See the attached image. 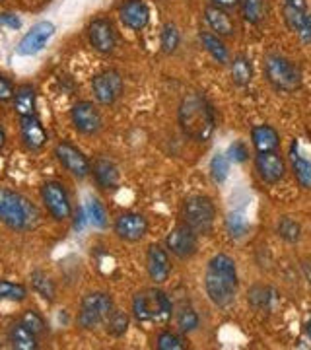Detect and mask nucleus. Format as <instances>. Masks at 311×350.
<instances>
[{
  "label": "nucleus",
  "mask_w": 311,
  "mask_h": 350,
  "mask_svg": "<svg viewBox=\"0 0 311 350\" xmlns=\"http://www.w3.org/2000/svg\"><path fill=\"white\" fill-rule=\"evenodd\" d=\"M92 92L94 98L101 105H111L121 98L123 94V76L115 68H107L92 80Z\"/></svg>",
  "instance_id": "9"
},
{
  "label": "nucleus",
  "mask_w": 311,
  "mask_h": 350,
  "mask_svg": "<svg viewBox=\"0 0 311 350\" xmlns=\"http://www.w3.org/2000/svg\"><path fill=\"white\" fill-rule=\"evenodd\" d=\"M0 222L14 232L33 230L39 222L38 206L22 193L0 189Z\"/></svg>",
  "instance_id": "3"
},
{
  "label": "nucleus",
  "mask_w": 311,
  "mask_h": 350,
  "mask_svg": "<svg viewBox=\"0 0 311 350\" xmlns=\"http://www.w3.org/2000/svg\"><path fill=\"white\" fill-rule=\"evenodd\" d=\"M70 119H72V125L80 133V135H86V137H94L98 135L103 126V119H101L100 109L92 103V101H78L75 103L72 111H70Z\"/></svg>",
  "instance_id": "12"
},
{
  "label": "nucleus",
  "mask_w": 311,
  "mask_h": 350,
  "mask_svg": "<svg viewBox=\"0 0 311 350\" xmlns=\"http://www.w3.org/2000/svg\"><path fill=\"white\" fill-rule=\"evenodd\" d=\"M255 170L265 183L274 185L284 179L286 175V162L276 150L273 152H257L255 156Z\"/></svg>",
  "instance_id": "15"
},
{
  "label": "nucleus",
  "mask_w": 311,
  "mask_h": 350,
  "mask_svg": "<svg viewBox=\"0 0 311 350\" xmlns=\"http://www.w3.org/2000/svg\"><path fill=\"white\" fill-rule=\"evenodd\" d=\"M129 323H131V319H129L126 313L121 312V310H113L111 315L105 321V331L111 337H123L124 333L129 331Z\"/></svg>",
  "instance_id": "33"
},
{
  "label": "nucleus",
  "mask_w": 311,
  "mask_h": 350,
  "mask_svg": "<svg viewBox=\"0 0 311 350\" xmlns=\"http://www.w3.org/2000/svg\"><path fill=\"white\" fill-rule=\"evenodd\" d=\"M226 230H228L230 238L241 239L249 232L247 218L241 213H230L226 216Z\"/></svg>",
  "instance_id": "35"
},
{
  "label": "nucleus",
  "mask_w": 311,
  "mask_h": 350,
  "mask_svg": "<svg viewBox=\"0 0 311 350\" xmlns=\"http://www.w3.org/2000/svg\"><path fill=\"white\" fill-rule=\"evenodd\" d=\"M290 165H292V174L298 179L299 185L303 189H311V160L299 154L296 142L290 148Z\"/></svg>",
  "instance_id": "26"
},
{
  "label": "nucleus",
  "mask_w": 311,
  "mask_h": 350,
  "mask_svg": "<svg viewBox=\"0 0 311 350\" xmlns=\"http://www.w3.org/2000/svg\"><path fill=\"white\" fill-rule=\"evenodd\" d=\"M172 313L174 304L170 296L158 288L142 290L133 298V315L140 323H163L172 317Z\"/></svg>",
  "instance_id": "4"
},
{
  "label": "nucleus",
  "mask_w": 311,
  "mask_h": 350,
  "mask_svg": "<svg viewBox=\"0 0 311 350\" xmlns=\"http://www.w3.org/2000/svg\"><path fill=\"white\" fill-rule=\"evenodd\" d=\"M199 39H200V43H202V47H204V51L211 55L216 63H220V64L230 63V53H228V47H226L224 41L218 38L216 33H212V31H200Z\"/></svg>",
  "instance_id": "27"
},
{
  "label": "nucleus",
  "mask_w": 311,
  "mask_h": 350,
  "mask_svg": "<svg viewBox=\"0 0 311 350\" xmlns=\"http://www.w3.org/2000/svg\"><path fill=\"white\" fill-rule=\"evenodd\" d=\"M53 33H55V25L51 22H38L18 43V55L29 57V55L39 53L47 45V41L53 38Z\"/></svg>",
  "instance_id": "17"
},
{
  "label": "nucleus",
  "mask_w": 311,
  "mask_h": 350,
  "mask_svg": "<svg viewBox=\"0 0 311 350\" xmlns=\"http://www.w3.org/2000/svg\"><path fill=\"white\" fill-rule=\"evenodd\" d=\"M276 234L278 238L284 239L286 243H298L301 239V226L290 216H282L276 224Z\"/></svg>",
  "instance_id": "31"
},
{
  "label": "nucleus",
  "mask_w": 311,
  "mask_h": 350,
  "mask_svg": "<svg viewBox=\"0 0 311 350\" xmlns=\"http://www.w3.org/2000/svg\"><path fill=\"white\" fill-rule=\"evenodd\" d=\"M119 18L124 27L142 31L150 22V8L144 0H124L119 8Z\"/></svg>",
  "instance_id": "18"
},
{
  "label": "nucleus",
  "mask_w": 311,
  "mask_h": 350,
  "mask_svg": "<svg viewBox=\"0 0 311 350\" xmlns=\"http://www.w3.org/2000/svg\"><path fill=\"white\" fill-rule=\"evenodd\" d=\"M251 142L257 152H273L280 146V135L271 125H257L251 129Z\"/></svg>",
  "instance_id": "23"
},
{
  "label": "nucleus",
  "mask_w": 311,
  "mask_h": 350,
  "mask_svg": "<svg viewBox=\"0 0 311 350\" xmlns=\"http://www.w3.org/2000/svg\"><path fill=\"white\" fill-rule=\"evenodd\" d=\"M87 220L94 228H100L103 230L107 226V213H105V206L101 204L98 199L87 200Z\"/></svg>",
  "instance_id": "39"
},
{
  "label": "nucleus",
  "mask_w": 311,
  "mask_h": 350,
  "mask_svg": "<svg viewBox=\"0 0 311 350\" xmlns=\"http://www.w3.org/2000/svg\"><path fill=\"white\" fill-rule=\"evenodd\" d=\"M0 24H6L14 27V29H18L20 27V20L12 16V14H0Z\"/></svg>",
  "instance_id": "45"
},
{
  "label": "nucleus",
  "mask_w": 311,
  "mask_h": 350,
  "mask_svg": "<svg viewBox=\"0 0 311 350\" xmlns=\"http://www.w3.org/2000/svg\"><path fill=\"white\" fill-rule=\"evenodd\" d=\"M4 142H6V133H4V126L0 123V150L4 148Z\"/></svg>",
  "instance_id": "47"
},
{
  "label": "nucleus",
  "mask_w": 311,
  "mask_h": 350,
  "mask_svg": "<svg viewBox=\"0 0 311 350\" xmlns=\"http://www.w3.org/2000/svg\"><path fill=\"white\" fill-rule=\"evenodd\" d=\"M14 84L6 78V76L0 75V101L2 103H6V101H12L14 98Z\"/></svg>",
  "instance_id": "43"
},
{
  "label": "nucleus",
  "mask_w": 311,
  "mask_h": 350,
  "mask_svg": "<svg viewBox=\"0 0 311 350\" xmlns=\"http://www.w3.org/2000/svg\"><path fill=\"white\" fill-rule=\"evenodd\" d=\"M212 6H218V8H224V10H230V8H236L239 6V0H211Z\"/></svg>",
  "instance_id": "46"
},
{
  "label": "nucleus",
  "mask_w": 311,
  "mask_h": 350,
  "mask_svg": "<svg viewBox=\"0 0 311 350\" xmlns=\"http://www.w3.org/2000/svg\"><path fill=\"white\" fill-rule=\"evenodd\" d=\"M22 323H24L31 333H36L38 337H41L45 331H47V323H45V319H43V315L39 312H36V310H27V312H24V315H22V319H20Z\"/></svg>",
  "instance_id": "40"
},
{
  "label": "nucleus",
  "mask_w": 311,
  "mask_h": 350,
  "mask_svg": "<svg viewBox=\"0 0 311 350\" xmlns=\"http://www.w3.org/2000/svg\"><path fill=\"white\" fill-rule=\"evenodd\" d=\"M115 310L113 298L105 292H90L80 301V310H78V325L84 331H96L101 325H105L107 317Z\"/></svg>",
  "instance_id": "6"
},
{
  "label": "nucleus",
  "mask_w": 311,
  "mask_h": 350,
  "mask_svg": "<svg viewBox=\"0 0 311 350\" xmlns=\"http://www.w3.org/2000/svg\"><path fill=\"white\" fill-rule=\"evenodd\" d=\"M230 76H232V82L239 88H245L251 84V80H253V64H251V61L245 55L234 57V61L230 63Z\"/></svg>",
  "instance_id": "28"
},
{
  "label": "nucleus",
  "mask_w": 311,
  "mask_h": 350,
  "mask_svg": "<svg viewBox=\"0 0 311 350\" xmlns=\"http://www.w3.org/2000/svg\"><path fill=\"white\" fill-rule=\"evenodd\" d=\"M216 220V206L206 195H193L183 204V224H187L199 236H206L212 232Z\"/></svg>",
  "instance_id": "7"
},
{
  "label": "nucleus",
  "mask_w": 311,
  "mask_h": 350,
  "mask_svg": "<svg viewBox=\"0 0 311 350\" xmlns=\"http://www.w3.org/2000/svg\"><path fill=\"white\" fill-rule=\"evenodd\" d=\"M303 271H306V275H308V278H310V284H311V269H310V265H303Z\"/></svg>",
  "instance_id": "48"
},
{
  "label": "nucleus",
  "mask_w": 311,
  "mask_h": 350,
  "mask_svg": "<svg viewBox=\"0 0 311 350\" xmlns=\"http://www.w3.org/2000/svg\"><path fill=\"white\" fill-rule=\"evenodd\" d=\"M113 232L123 241L137 243L148 234V220L140 213H123L121 216H117L113 224Z\"/></svg>",
  "instance_id": "13"
},
{
  "label": "nucleus",
  "mask_w": 311,
  "mask_h": 350,
  "mask_svg": "<svg viewBox=\"0 0 311 350\" xmlns=\"http://www.w3.org/2000/svg\"><path fill=\"white\" fill-rule=\"evenodd\" d=\"M204 22L211 27L212 33H216L218 38H232L236 33V24L224 8L206 6L204 8Z\"/></svg>",
  "instance_id": "20"
},
{
  "label": "nucleus",
  "mask_w": 311,
  "mask_h": 350,
  "mask_svg": "<svg viewBox=\"0 0 311 350\" xmlns=\"http://www.w3.org/2000/svg\"><path fill=\"white\" fill-rule=\"evenodd\" d=\"M230 175V160L226 154H214L211 160V177L216 185H222Z\"/></svg>",
  "instance_id": "37"
},
{
  "label": "nucleus",
  "mask_w": 311,
  "mask_h": 350,
  "mask_svg": "<svg viewBox=\"0 0 311 350\" xmlns=\"http://www.w3.org/2000/svg\"><path fill=\"white\" fill-rule=\"evenodd\" d=\"M146 271L154 284H163L172 275L170 251L163 250L158 243H152L146 251Z\"/></svg>",
  "instance_id": "16"
},
{
  "label": "nucleus",
  "mask_w": 311,
  "mask_h": 350,
  "mask_svg": "<svg viewBox=\"0 0 311 350\" xmlns=\"http://www.w3.org/2000/svg\"><path fill=\"white\" fill-rule=\"evenodd\" d=\"M237 288H239V276H237L236 261L226 253L214 255L204 271V292L208 300L216 308H228L236 300Z\"/></svg>",
  "instance_id": "1"
},
{
  "label": "nucleus",
  "mask_w": 311,
  "mask_h": 350,
  "mask_svg": "<svg viewBox=\"0 0 311 350\" xmlns=\"http://www.w3.org/2000/svg\"><path fill=\"white\" fill-rule=\"evenodd\" d=\"M175 323H177L181 333L189 335V333H193V331L199 329V313L195 312L193 308H183V310H179L177 315H175Z\"/></svg>",
  "instance_id": "34"
},
{
  "label": "nucleus",
  "mask_w": 311,
  "mask_h": 350,
  "mask_svg": "<svg viewBox=\"0 0 311 350\" xmlns=\"http://www.w3.org/2000/svg\"><path fill=\"white\" fill-rule=\"evenodd\" d=\"M55 158L68 174L75 175L78 179H86L87 175H92L90 160L84 156V152L78 150L70 142H59L55 146Z\"/></svg>",
  "instance_id": "11"
},
{
  "label": "nucleus",
  "mask_w": 311,
  "mask_h": 350,
  "mask_svg": "<svg viewBox=\"0 0 311 350\" xmlns=\"http://www.w3.org/2000/svg\"><path fill=\"white\" fill-rule=\"evenodd\" d=\"M14 111L18 113V117H31L36 115V107H38V94L36 88L31 84H20L14 92Z\"/></svg>",
  "instance_id": "21"
},
{
  "label": "nucleus",
  "mask_w": 311,
  "mask_h": 350,
  "mask_svg": "<svg viewBox=\"0 0 311 350\" xmlns=\"http://www.w3.org/2000/svg\"><path fill=\"white\" fill-rule=\"evenodd\" d=\"M239 10L245 22L261 24L267 14V2L265 0H239Z\"/></svg>",
  "instance_id": "29"
},
{
  "label": "nucleus",
  "mask_w": 311,
  "mask_h": 350,
  "mask_svg": "<svg viewBox=\"0 0 311 350\" xmlns=\"http://www.w3.org/2000/svg\"><path fill=\"white\" fill-rule=\"evenodd\" d=\"M177 119L183 135L195 142H208L216 131V115L212 103L200 92L187 94L179 103Z\"/></svg>",
  "instance_id": "2"
},
{
  "label": "nucleus",
  "mask_w": 311,
  "mask_h": 350,
  "mask_svg": "<svg viewBox=\"0 0 311 350\" xmlns=\"http://www.w3.org/2000/svg\"><path fill=\"white\" fill-rule=\"evenodd\" d=\"M27 298V288L10 280H0V301H24Z\"/></svg>",
  "instance_id": "36"
},
{
  "label": "nucleus",
  "mask_w": 311,
  "mask_h": 350,
  "mask_svg": "<svg viewBox=\"0 0 311 350\" xmlns=\"http://www.w3.org/2000/svg\"><path fill=\"white\" fill-rule=\"evenodd\" d=\"M226 158L230 160V162L234 163H245L249 160V148L245 146V142H241V140H236V142H232L230 144V148H228V154H226Z\"/></svg>",
  "instance_id": "42"
},
{
  "label": "nucleus",
  "mask_w": 311,
  "mask_h": 350,
  "mask_svg": "<svg viewBox=\"0 0 311 350\" xmlns=\"http://www.w3.org/2000/svg\"><path fill=\"white\" fill-rule=\"evenodd\" d=\"M179 43H181V33H179V27L172 22L163 24L162 33H160V47L165 55H174L175 51L179 49Z\"/></svg>",
  "instance_id": "32"
},
{
  "label": "nucleus",
  "mask_w": 311,
  "mask_h": 350,
  "mask_svg": "<svg viewBox=\"0 0 311 350\" xmlns=\"http://www.w3.org/2000/svg\"><path fill=\"white\" fill-rule=\"evenodd\" d=\"M298 36L303 43H311V16H308V18H306V22L301 24Z\"/></svg>",
  "instance_id": "44"
},
{
  "label": "nucleus",
  "mask_w": 311,
  "mask_h": 350,
  "mask_svg": "<svg viewBox=\"0 0 311 350\" xmlns=\"http://www.w3.org/2000/svg\"><path fill=\"white\" fill-rule=\"evenodd\" d=\"M271 298H273V296H271V290L265 286H253L251 288V292H249V301H251V306L257 308V310L267 308Z\"/></svg>",
  "instance_id": "41"
},
{
  "label": "nucleus",
  "mask_w": 311,
  "mask_h": 350,
  "mask_svg": "<svg viewBox=\"0 0 311 350\" xmlns=\"http://www.w3.org/2000/svg\"><path fill=\"white\" fill-rule=\"evenodd\" d=\"M156 349L158 350H183L187 349V340L177 333L162 331L156 338Z\"/></svg>",
  "instance_id": "38"
},
{
  "label": "nucleus",
  "mask_w": 311,
  "mask_h": 350,
  "mask_svg": "<svg viewBox=\"0 0 311 350\" xmlns=\"http://www.w3.org/2000/svg\"><path fill=\"white\" fill-rule=\"evenodd\" d=\"M306 331H308V337L311 338V319L308 321V327H306Z\"/></svg>",
  "instance_id": "49"
},
{
  "label": "nucleus",
  "mask_w": 311,
  "mask_h": 350,
  "mask_svg": "<svg viewBox=\"0 0 311 350\" xmlns=\"http://www.w3.org/2000/svg\"><path fill=\"white\" fill-rule=\"evenodd\" d=\"M92 175L101 189H115L119 185V170L109 158H98L92 167Z\"/></svg>",
  "instance_id": "22"
},
{
  "label": "nucleus",
  "mask_w": 311,
  "mask_h": 350,
  "mask_svg": "<svg viewBox=\"0 0 311 350\" xmlns=\"http://www.w3.org/2000/svg\"><path fill=\"white\" fill-rule=\"evenodd\" d=\"M282 16L290 31L298 33L301 24L306 22L308 14V0H282Z\"/></svg>",
  "instance_id": "24"
},
{
  "label": "nucleus",
  "mask_w": 311,
  "mask_h": 350,
  "mask_svg": "<svg viewBox=\"0 0 311 350\" xmlns=\"http://www.w3.org/2000/svg\"><path fill=\"white\" fill-rule=\"evenodd\" d=\"M265 78L269 80V84L276 90V92H296L301 86V72L296 64L288 61L286 57L271 53L265 57Z\"/></svg>",
  "instance_id": "5"
},
{
  "label": "nucleus",
  "mask_w": 311,
  "mask_h": 350,
  "mask_svg": "<svg viewBox=\"0 0 311 350\" xmlns=\"http://www.w3.org/2000/svg\"><path fill=\"white\" fill-rule=\"evenodd\" d=\"M165 250L177 259H191L199 251V234L187 224L175 226L165 238Z\"/></svg>",
  "instance_id": "10"
},
{
  "label": "nucleus",
  "mask_w": 311,
  "mask_h": 350,
  "mask_svg": "<svg viewBox=\"0 0 311 350\" xmlns=\"http://www.w3.org/2000/svg\"><path fill=\"white\" fill-rule=\"evenodd\" d=\"M41 200L47 208V213L57 222H66L72 218V202L66 187L61 181H47L41 187Z\"/></svg>",
  "instance_id": "8"
},
{
  "label": "nucleus",
  "mask_w": 311,
  "mask_h": 350,
  "mask_svg": "<svg viewBox=\"0 0 311 350\" xmlns=\"http://www.w3.org/2000/svg\"><path fill=\"white\" fill-rule=\"evenodd\" d=\"M8 342L16 350H36L39 347L38 335L31 333L22 321H16L8 329Z\"/></svg>",
  "instance_id": "25"
},
{
  "label": "nucleus",
  "mask_w": 311,
  "mask_h": 350,
  "mask_svg": "<svg viewBox=\"0 0 311 350\" xmlns=\"http://www.w3.org/2000/svg\"><path fill=\"white\" fill-rule=\"evenodd\" d=\"M20 137H22L25 148L31 152L41 150L47 144V131L41 125L38 115L20 119Z\"/></svg>",
  "instance_id": "19"
},
{
  "label": "nucleus",
  "mask_w": 311,
  "mask_h": 350,
  "mask_svg": "<svg viewBox=\"0 0 311 350\" xmlns=\"http://www.w3.org/2000/svg\"><path fill=\"white\" fill-rule=\"evenodd\" d=\"M87 39L94 51H98L100 55H109L117 47V31L105 18H98L87 25Z\"/></svg>",
  "instance_id": "14"
},
{
  "label": "nucleus",
  "mask_w": 311,
  "mask_h": 350,
  "mask_svg": "<svg viewBox=\"0 0 311 350\" xmlns=\"http://www.w3.org/2000/svg\"><path fill=\"white\" fill-rule=\"evenodd\" d=\"M31 288L33 292H38L39 296L45 301H53L57 296V288L55 282L51 280V276H47L43 271H33L31 273Z\"/></svg>",
  "instance_id": "30"
}]
</instances>
